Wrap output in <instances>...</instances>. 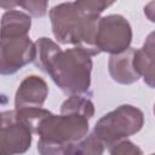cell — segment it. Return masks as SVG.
I'll return each mask as SVG.
<instances>
[{"label": "cell", "mask_w": 155, "mask_h": 155, "mask_svg": "<svg viewBox=\"0 0 155 155\" xmlns=\"http://www.w3.org/2000/svg\"><path fill=\"white\" fill-rule=\"evenodd\" d=\"M34 46L33 63L50 75L65 94H86L90 91L92 59L86 51L75 46L62 50L57 42L46 36L39 38Z\"/></svg>", "instance_id": "cell-1"}, {"label": "cell", "mask_w": 155, "mask_h": 155, "mask_svg": "<svg viewBox=\"0 0 155 155\" xmlns=\"http://www.w3.org/2000/svg\"><path fill=\"white\" fill-rule=\"evenodd\" d=\"M18 6V0H0V7L4 10H13Z\"/></svg>", "instance_id": "cell-18"}, {"label": "cell", "mask_w": 155, "mask_h": 155, "mask_svg": "<svg viewBox=\"0 0 155 155\" xmlns=\"http://www.w3.org/2000/svg\"><path fill=\"white\" fill-rule=\"evenodd\" d=\"M108 150L111 155H142L143 154L142 149L138 148L134 143H132L127 138L111 144L110 147H108Z\"/></svg>", "instance_id": "cell-16"}, {"label": "cell", "mask_w": 155, "mask_h": 155, "mask_svg": "<svg viewBox=\"0 0 155 155\" xmlns=\"http://www.w3.org/2000/svg\"><path fill=\"white\" fill-rule=\"evenodd\" d=\"M16 119V113L15 110H5V111H0V126L11 122Z\"/></svg>", "instance_id": "cell-17"}, {"label": "cell", "mask_w": 155, "mask_h": 155, "mask_svg": "<svg viewBox=\"0 0 155 155\" xmlns=\"http://www.w3.org/2000/svg\"><path fill=\"white\" fill-rule=\"evenodd\" d=\"M31 16L18 10H7L0 21V38L29 35Z\"/></svg>", "instance_id": "cell-11"}, {"label": "cell", "mask_w": 155, "mask_h": 155, "mask_svg": "<svg viewBox=\"0 0 155 155\" xmlns=\"http://www.w3.org/2000/svg\"><path fill=\"white\" fill-rule=\"evenodd\" d=\"M104 145L103 143L93 134H86L81 140H79L76 144H74L69 150L68 154H75V155H101L104 153ZM67 154V155H68Z\"/></svg>", "instance_id": "cell-13"}, {"label": "cell", "mask_w": 155, "mask_h": 155, "mask_svg": "<svg viewBox=\"0 0 155 155\" xmlns=\"http://www.w3.org/2000/svg\"><path fill=\"white\" fill-rule=\"evenodd\" d=\"M133 67L149 87H154V33H150L142 46L134 50Z\"/></svg>", "instance_id": "cell-10"}, {"label": "cell", "mask_w": 155, "mask_h": 155, "mask_svg": "<svg viewBox=\"0 0 155 155\" xmlns=\"http://www.w3.org/2000/svg\"><path fill=\"white\" fill-rule=\"evenodd\" d=\"M48 96L46 81L38 75H29L22 80L15 94V109L40 108Z\"/></svg>", "instance_id": "cell-8"}, {"label": "cell", "mask_w": 155, "mask_h": 155, "mask_svg": "<svg viewBox=\"0 0 155 155\" xmlns=\"http://www.w3.org/2000/svg\"><path fill=\"white\" fill-rule=\"evenodd\" d=\"M115 1L116 0H75L74 5L81 15L99 17L101 13Z\"/></svg>", "instance_id": "cell-14"}, {"label": "cell", "mask_w": 155, "mask_h": 155, "mask_svg": "<svg viewBox=\"0 0 155 155\" xmlns=\"http://www.w3.org/2000/svg\"><path fill=\"white\" fill-rule=\"evenodd\" d=\"M18 6L25 10L29 16L41 18L47 12L48 0H18Z\"/></svg>", "instance_id": "cell-15"}, {"label": "cell", "mask_w": 155, "mask_h": 155, "mask_svg": "<svg viewBox=\"0 0 155 155\" xmlns=\"http://www.w3.org/2000/svg\"><path fill=\"white\" fill-rule=\"evenodd\" d=\"M33 140L31 130L17 117L0 126V155L25 153Z\"/></svg>", "instance_id": "cell-7"}, {"label": "cell", "mask_w": 155, "mask_h": 155, "mask_svg": "<svg viewBox=\"0 0 155 155\" xmlns=\"http://www.w3.org/2000/svg\"><path fill=\"white\" fill-rule=\"evenodd\" d=\"M88 119L75 113H48L35 128L39 136L38 151L42 155H67L68 150L81 140L90 130Z\"/></svg>", "instance_id": "cell-2"}, {"label": "cell", "mask_w": 155, "mask_h": 155, "mask_svg": "<svg viewBox=\"0 0 155 155\" xmlns=\"http://www.w3.org/2000/svg\"><path fill=\"white\" fill-rule=\"evenodd\" d=\"M144 125V114L131 104H122L103 115L93 127V134L104 147L138 133Z\"/></svg>", "instance_id": "cell-4"}, {"label": "cell", "mask_w": 155, "mask_h": 155, "mask_svg": "<svg viewBox=\"0 0 155 155\" xmlns=\"http://www.w3.org/2000/svg\"><path fill=\"white\" fill-rule=\"evenodd\" d=\"M51 28L54 38L63 45H74L86 51L91 57L101 52L96 46L97 24L99 17L81 15L74 2H62L50 12Z\"/></svg>", "instance_id": "cell-3"}, {"label": "cell", "mask_w": 155, "mask_h": 155, "mask_svg": "<svg viewBox=\"0 0 155 155\" xmlns=\"http://www.w3.org/2000/svg\"><path fill=\"white\" fill-rule=\"evenodd\" d=\"M132 42V28L121 15L99 17L96 34V46L99 52L116 54L130 47Z\"/></svg>", "instance_id": "cell-5"}, {"label": "cell", "mask_w": 155, "mask_h": 155, "mask_svg": "<svg viewBox=\"0 0 155 155\" xmlns=\"http://www.w3.org/2000/svg\"><path fill=\"white\" fill-rule=\"evenodd\" d=\"M133 47H128L125 51L110 54L108 61V70L111 79L121 85H131L139 80V74L133 67Z\"/></svg>", "instance_id": "cell-9"}, {"label": "cell", "mask_w": 155, "mask_h": 155, "mask_svg": "<svg viewBox=\"0 0 155 155\" xmlns=\"http://www.w3.org/2000/svg\"><path fill=\"white\" fill-rule=\"evenodd\" d=\"M35 46L29 35L0 38V75H13L34 61Z\"/></svg>", "instance_id": "cell-6"}, {"label": "cell", "mask_w": 155, "mask_h": 155, "mask_svg": "<svg viewBox=\"0 0 155 155\" xmlns=\"http://www.w3.org/2000/svg\"><path fill=\"white\" fill-rule=\"evenodd\" d=\"M61 113H75L86 116L88 120L94 115V104L82 94H70L61 105Z\"/></svg>", "instance_id": "cell-12"}]
</instances>
